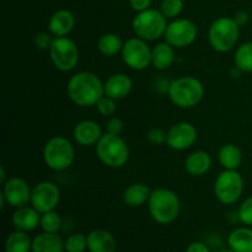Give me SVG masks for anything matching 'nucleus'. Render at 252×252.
<instances>
[{"instance_id":"obj_1","label":"nucleus","mask_w":252,"mask_h":252,"mask_svg":"<svg viewBox=\"0 0 252 252\" xmlns=\"http://www.w3.org/2000/svg\"><path fill=\"white\" fill-rule=\"evenodd\" d=\"M66 94L75 105L90 107L96 106L98 100L105 95V91L103 83L96 74L91 71H80L69 79Z\"/></svg>"},{"instance_id":"obj_2","label":"nucleus","mask_w":252,"mask_h":252,"mask_svg":"<svg viewBox=\"0 0 252 252\" xmlns=\"http://www.w3.org/2000/svg\"><path fill=\"white\" fill-rule=\"evenodd\" d=\"M148 208L152 218L158 224L167 225L177 219L181 203L179 196L174 191L169 189H157L152 191Z\"/></svg>"},{"instance_id":"obj_3","label":"nucleus","mask_w":252,"mask_h":252,"mask_svg":"<svg viewBox=\"0 0 252 252\" xmlns=\"http://www.w3.org/2000/svg\"><path fill=\"white\" fill-rule=\"evenodd\" d=\"M167 94L175 106L180 108H191L202 101L204 86L201 80L193 76H181L170 81Z\"/></svg>"},{"instance_id":"obj_4","label":"nucleus","mask_w":252,"mask_h":252,"mask_svg":"<svg viewBox=\"0 0 252 252\" xmlns=\"http://www.w3.org/2000/svg\"><path fill=\"white\" fill-rule=\"evenodd\" d=\"M95 147L98 160L112 169L125 166L129 159V148L118 134L105 133Z\"/></svg>"},{"instance_id":"obj_5","label":"nucleus","mask_w":252,"mask_h":252,"mask_svg":"<svg viewBox=\"0 0 252 252\" xmlns=\"http://www.w3.org/2000/svg\"><path fill=\"white\" fill-rule=\"evenodd\" d=\"M240 38V26L233 17H219L209 27V44L214 51L226 53L231 51Z\"/></svg>"},{"instance_id":"obj_6","label":"nucleus","mask_w":252,"mask_h":252,"mask_svg":"<svg viewBox=\"0 0 252 252\" xmlns=\"http://www.w3.org/2000/svg\"><path fill=\"white\" fill-rule=\"evenodd\" d=\"M75 158L73 144L62 135L49 138L43 148V160L53 171H64L71 166Z\"/></svg>"},{"instance_id":"obj_7","label":"nucleus","mask_w":252,"mask_h":252,"mask_svg":"<svg viewBox=\"0 0 252 252\" xmlns=\"http://www.w3.org/2000/svg\"><path fill=\"white\" fill-rule=\"evenodd\" d=\"M132 26L137 37L147 42L155 41L165 34L167 19L160 10L148 9L135 15Z\"/></svg>"},{"instance_id":"obj_8","label":"nucleus","mask_w":252,"mask_h":252,"mask_svg":"<svg viewBox=\"0 0 252 252\" xmlns=\"http://www.w3.org/2000/svg\"><path fill=\"white\" fill-rule=\"evenodd\" d=\"M244 192V179L238 170H224L214 182V194L221 204L236 203Z\"/></svg>"},{"instance_id":"obj_9","label":"nucleus","mask_w":252,"mask_h":252,"mask_svg":"<svg viewBox=\"0 0 252 252\" xmlns=\"http://www.w3.org/2000/svg\"><path fill=\"white\" fill-rule=\"evenodd\" d=\"M49 57L58 70L70 71L79 63V48L73 39L68 37H54L49 47Z\"/></svg>"},{"instance_id":"obj_10","label":"nucleus","mask_w":252,"mask_h":252,"mask_svg":"<svg viewBox=\"0 0 252 252\" xmlns=\"http://www.w3.org/2000/svg\"><path fill=\"white\" fill-rule=\"evenodd\" d=\"M121 54L123 62L133 70L142 71L152 64V48L148 46L147 41L139 37L125 42Z\"/></svg>"},{"instance_id":"obj_11","label":"nucleus","mask_w":252,"mask_h":252,"mask_svg":"<svg viewBox=\"0 0 252 252\" xmlns=\"http://www.w3.org/2000/svg\"><path fill=\"white\" fill-rule=\"evenodd\" d=\"M197 26L193 21L187 19H177L170 22L165 31V41L174 48H185L196 41Z\"/></svg>"},{"instance_id":"obj_12","label":"nucleus","mask_w":252,"mask_h":252,"mask_svg":"<svg viewBox=\"0 0 252 252\" xmlns=\"http://www.w3.org/2000/svg\"><path fill=\"white\" fill-rule=\"evenodd\" d=\"M61 202V191L56 184L42 181L32 189L31 204L41 214L52 212Z\"/></svg>"},{"instance_id":"obj_13","label":"nucleus","mask_w":252,"mask_h":252,"mask_svg":"<svg viewBox=\"0 0 252 252\" xmlns=\"http://www.w3.org/2000/svg\"><path fill=\"white\" fill-rule=\"evenodd\" d=\"M2 194L12 208H21L31 203L32 189L21 177H11L2 185Z\"/></svg>"},{"instance_id":"obj_14","label":"nucleus","mask_w":252,"mask_h":252,"mask_svg":"<svg viewBox=\"0 0 252 252\" xmlns=\"http://www.w3.org/2000/svg\"><path fill=\"white\" fill-rule=\"evenodd\" d=\"M196 127L189 122H179L172 126L167 132L166 144L171 149L182 152L189 149L196 143Z\"/></svg>"},{"instance_id":"obj_15","label":"nucleus","mask_w":252,"mask_h":252,"mask_svg":"<svg viewBox=\"0 0 252 252\" xmlns=\"http://www.w3.org/2000/svg\"><path fill=\"white\" fill-rule=\"evenodd\" d=\"M102 135V128L100 127V125L91 120L81 121L74 127L73 130V137L75 142L83 147L96 145Z\"/></svg>"},{"instance_id":"obj_16","label":"nucleus","mask_w":252,"mask_h":252,"mask_svg":"<svg viewBox=\"0 0 252 252\" xmlns=\"http://www.w3.org/2000/svg\"><path fill=\"white\" fill-rule=\"evenodd\" d=\"M133 89V81L127 74L118 73L111 75L103 83V91L105 95L113 100H122L127 97Z\"/></svg>"},{"instance_id":"obj_17","label":"nucleus","mask_w":252,"mask_h":252,"mask_svg":"<svg viewBox=\"0 0 252 252\" xmlns=\"http://www.w3.org/2000/svg\"><path fill=\"white\" fill-rule=\"evenodd\" d=\"M75 26V17L73 12L61 9L54 12L48 21V31L54 37H66Z\"/></svg>"},{"instance_id":"obj_18","label":"nucleus","mask_w":252,"mask_h":252,"mask_svg":"<svg viewBox=\"0 0 252 252\" xmlns=\"http://www.w3.org/2000/svg\"><path fill=\"white\" fill-rule=\"evenodd\" d=\"M41 223V213L33 208V207L25 206L17 208L12 214V225L16 230L30 231L34 230Z\"/></svg>"},{"instance_id":"obj_19","label":"nucleus","mask_w":252,"mask_h":252,"mask_svg":"<svg viewBox=\"0 0 252 252\" xmlns=\"http://www.w3.org/2000/svg\"><path fill=\"white\" fill-rule=\"evenodd\" d=\"M89 252H116L117 243L110 231L105 229H95L88 235Z\"/></svg>"},{"instance_id":"obj_20","label":"nucleus","mask_w":252,"mask_h":252,"mask_svg":"<svg viewBox=\"0 0 252 252\" xmlns=\"http://www.w3.org/2000/svg\"><path fill=\"white\" fill-rule=\"evenodd\" d=\"M65 251V241L57 233L38 234L32 240V252H63Z\"/></svg>"},{"instance_id":"obj_21","label":"nucleus","mask_w":252,"mask_h":252,"mask_svg":"<svg viewBox=\"0 0 252 252\" xmlns=\"http://www.w3.org/2000/svg\"><path fill=\"white\" fill-rule=\"evenodd\" d=\"M212 157L209 153L198 150L193 152L185 160V169L191 176H202L212 167Z\"/></svg>"},{"instance_id":"obj_22","label":"nucleus","mask_w":252,"mask_h":252,"mask_svg":"<svg viewBox=\"0 0 252 252\" xmlns=\"http://www.w3.org/2000/svg\"><path fill=\"white\" fill-rule=\"evenodd\" d=\"M175 62V49L171 44L160 42L152 49V64L158 70H167Z\"/></svg>"},{"instance_id":"obj_23","label":"nucleus","mask_w":252,"mask_h":252,"mask_svg":"<svg viewBox=\"0 0 252 252\" xmlns=\"http://www.w3.org/2000/svg\"><path fill=\"white\" fill-rule=\"evenodd\" d=\"M228 245L234 252H252V230L241 226L229 234Z\"/></svg>"},{"instance_id":"obj_24","label":"nucleus","mask_w":252,"mask_h":252,"mask_svg":"<svg viewBox=\"0 0 252 252\" xmlns=\"http://www.w3.org/2000/svg\"><path fill=\"white\" fill-rule=\"evenodd\" d=\"M152 194V189L144 184H133L126 189L123 201L129 207H140L147 203Z\"/></svg>"},{"instance_id":"obj_25","label":"nucleus","mask_w":252,"mask_h":252,"mask_svg":"<svg viewBox=\"0 0 252 252\" xmlns=\"http://www.w3.org/2000/svg\"><path fill=\"white\" fill-rule=\"evenodd\" d=\"M218 159L224 170H238L243 162V153L235 144H225L219 149Z\"/></svg>"},{"instance_id":"obj_26","label":"nucleus","mask_w":252,"mask_h":252,"mask_svg":"<svg viewBox=\"0 0 252 252\" xmlns=\"http://www.w3.org/2000/svg\"><path fill=\"white\" fill-rule=\"evenodd\" d=\"M5 252H30L32 251V240L26 231L15 230L5 240Z\"/></svg>"},{"instance_id":"obj_27","label":"nucleus","mask_w":252,"mask_h":252,"mask_svg":"<svg viewBox=\"0 0 252 252\" xmlns=\"http://www.w3.org/2000/svg\"><path fill=\"white\" fill-rule=\"evenodd\" d=\"M123 42L116 33H105L98 38L97 49L106 57H113L122 52Z\"/></svg>"},{"instance_id":"obj_28","label":"nucleus","mask_w":252,"mask_h":252,"mask_svg":"<svg viewBox=\"0 0 252 252\" xmlns=\"http://www.w3.org/2000/svg\"><path fill=\"white\" fill-rule=\"evenodd\" d=\"M234 63L243 73H252V42H246L236 49Z\"/></svg>"},{"instance_id":"obj_29","label":"nucleus","mask_w":252,"mask_h":252,"mask_svg":"<svg viewBox=\"0 0 252 252\" xmlns=\"http://www.w3.org/2000/svg\"><path fill=\"white\" fill-rule=\"evenodd\" d=\"M39 226L46 233H58L62 228V218L57 212H47L41 214V223Z\"/></svg>"},{"instance_id":"obj_30","label":"nucleus","mask_w":252,"mask_h":252,"mask_svg":"<svg viewBox=\"0 0 252 252\" xmlns=\"http://www.w3.org/2000/svg\"><path fill=\"white\" fill-rule=\"evenodd\" d=\"M88 250V236L73 234L65 240V252H85Z\"/></svg>"},{"instance_id":"obj_31","label":"nucleus","mask_w":252,"mask_h":252,"mask_svg":"<svg viewBox=\"0 0 252 252\" xmlns=\"http://www.w3.org/2000/svg\"><path fill=\"white\" fill-rule=\"evenodd\" d=\"M184 10L182 0H162L160 5V11L166 19H175L179 16Z\"/></svg>"},{"instance_id":"obj_32","label":"nucleus","mask_w":252,"mask_h":252,"mask_svg":"<svg viewBox=\"0 0 252 252\" xmlns=\"http://www.w3.org/2000/svg\"><path fill=\"white\" fill-rule=\"evenodd\" d=\"M238 218L246 226H252V196L248 197L241 203L238 211Z\"/></svg>"},{"instance_id":"obj_33","label":"nucleus","mask_w":252,"mask_h":252,"mask_svg":"<svg viewBox=\"0 0 252 252\" xmlns=\"http://www.w3.org/2000/svg\"><path fill=\"white\" fill-rule=\"evenodd\" d=\"M96 108H97V111L102 116L115 115L116 108H117V106H116V100L103 95L102 97L98 100V102L96 103Z\"/></svg>"},{"instance_id":"obj_34","label":"nucleus","mask_w":252,"mask_h":252,"mask_svg":"<svg viewBox=\"0 0 252 252\" xmlns=\"http://www.w3.org/2000/svg\"><path fill=\"white\" fill-rule=\"evenodd\" d=\"M147 139L153 145L165 144L167 139V133L165 130H162L161 128H153V129H150L148 132Z\"/></svg>"},{"instance_id":"obj_35","label":"nucleus","mask_w":252,"mask_h":252,"mask_svg":"<svg viewBox=\"0 0 252 252\" xmlns=\"http://www.w3.org/2000/svg\"><path fill=\"white\" fill-rule=\"evenodd\" d=\"M52 34L48 32H38V33L34 36V44L38 49H49L53 38H52Z\"/></svg>"},{"instance_id":"obj_36","label":"nucleus","mask_w":252,"mask_h":252,"mask_svg":"<svg viewBox=\"0 0 252 252\" xmlns=\"http://www.w3.org/2000/svg\"><path fill=\"white\" fill-rule=\"evenodd\" d=\"M123 129V123L120 118L117 117H112L107 121L106 123V130L107 133H111V134H121Z\"/></svg>"},{"instance_id":"obj_37","label":"nucleus","mask_w":252,"mask_h":252,"mask_svg":"<svg viewBox=\"0 0 252 252\" xmlns=\"http://www.w3.org/2000/svg\"><path fill=\"white\" fill-rule=\"evenodd\" d=\"M129 4L134 11L142 12V11H145V10L150 9L152 0H129Z\"/></svg>"},{"instance_id":"obj_38","label":"nucleus","mask_w":252,"mask_h":252,"mask_svg":"<svg viewBox=\"0 0 252 252\" xmlns=\"http://www.w3.org/2000/svg\"><path fill=\"white\" fill-rule=\"evenodd\" d=\"M185 252H212V251L211 249L208 248L207 244L202 243V241H194V243H192L191 245L186 249V251Z\"/></svg>"},{"instance_id":"obj_39","label":"nucleus","mask_w":252,"mask_h":252,"mask_svg":"<svg viewBox=\"0 0 252 252\" xmlns=\"http://www.w3.org/2000/svg\"><path fill=\"white\" fill-rule=\"evenodd\" d=\"M233 19L235 20L236 24L241 27L249 22V14L245 11V10H240V11H238L235 15H234Z\"/></svg>"},{"instance_id":"obj_40","label":"nucleus","mask_w":252,"mask_h":252,"mask_svg":"<svg viewBox=\"0 0 252 252\" xmlns=\"http://www.w3.org/2000/svg\"><path fill=\"white\" fill-rule=\"evenodd\" d=\"M229 74H230V76H231V78H234V79H235V78H240V76H241V74H243V71H241L240 69H239L238 66L235 65V66H234L233 69H230V71H229Z\"/></svg>"},{"instance_id":"obj_41","label":"nucleus","mask_w":252,"mask_h":252,"mask_svg":"<svg viewBox=\"0 0 252 252\" xmlns=\"http://www.w3.org/2000/svg\"><path fill=\"white\" fill-rule=\"evenodd\" d=\"M6 181H7V180H6V171H5L4 165H1V166H0V182L4 185Z\"/></svg>"},{"instance_id":"obj_42","label":"nucleus","mask_w":252,"mask_h":252,"mask_svg":"<svg viewBox=\"0 0 252 252\" xmlns=\"http://www.w3.org/2000/svg\"><path fill=\"white\" fill-rule=\"evenodd\" d=\"M219 252H234L233 250H221V251H219Z\"/></svg>"},{"instance_id":"obj_43","label":"nucleus","mask_w":252,"mask_h":252,"mask_svg":"<svg viewBox=\"0 0 252 252\" xmlns=\"http://www.w3.org/2000/svg\"><path fill=\"white\" fill-rule=\"evenodd\" d=\"M4 252H5V251H4Z\"/></svg>"}]
</instances>
